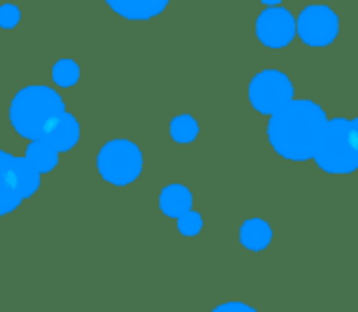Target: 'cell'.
<instances>
[{
    "label": "cell",
    "instance_id": "2e32d148",
    "mask_svg": "<svg viewBox=\"0 0 358 312\" xmlns=\"http://www.w3.org/2000/svg\"><path fill=\"white\" fill-rule=\"evenodd\" d=\"M52 80L57 82V86L63 88L76 86L80 80V65L73 59H59L52 65Z\"/></svg>",
    "mask_w": 358,
    "mask_h": 312
},
{
    "label": "cell",
    "instance_id": "ac0fdd59",
    "mask_svg": "<svg viewBox=\"0 0 358 312\" xmlns=\"http://www.w3.org/2000/svg\"><path fill=\"white\" fill-rule=\"evenodd\" d=\"M21 19V10L15 4H0V27L13 29Z\"/></svg>",
    "mask_w": 358,
    "mask_h": 312
},
{
    "label": "cell",
    "instance_id": "ba28073f",
    "mask_svg": "<svg viewBox=\"0 0 358 312\" xmlns=\"http://www.w3.org/2000/svg\"><path fill=\"white\" fill-rule=\"evenodd\" d=\"M23 201L19 178H17V157L0 151V216L10 214Z\"/></svg>",
    "mask_w": 358,
    "mask_h": 312
},
{
    "label": "cell",
    "instance_id": "9a60e30c",
    "mask_svg": "<svg viewBox=\"0 0 358 312\" xmlns=\"http://www.w3.org/2000/svg\"><path fill=\"white\" fill-rule=\"evenodd\" d=\"M17 178H19L23 199H29L38 193L40 183H42V174L31 164H27L23 157H17Z\"/></svg>",
    "mask_w": 358,
    "mask_h": 312
},
{
    "label": "cell",
    "instance_id": "7a4b0ae2",
    "mask_svg": "<svg viewBox=\"0 0 358 312\" xmlns=\"http://www.w3.org/2000/svg\"><path fill=\"white\" fill-rule=\"evenodd\" d=\"M65 113L63 97L44 84L21 88L8 107V122L15 132L29 141H44Z\"/></svg>",
    "mask_w": 358,
    "mask_h": 312
},
{
    "label": "cell",
    "instance_id": "52a82bcc",
    "mask_svg": "<svg viewBox=\"0 0 358 312\" xmlns=\"http://www.w3.org/2000/svg\"><path fill=\"white\" fill-rule=\"evenodd\" d=\"M256 36L268 48H283L296 38V17L285 6H268L256 19Z\"/></svg>",
    "mask_w": 358,
    "mask_h": 312
},
{
    "label": "cell",
    "instance_id": "4fadbf2b",
    "mask_svg": "<svg viewBox=\"0 0 358 312\" xmlns=\"http://www.w3.org/2000/svg\"><path fill=\"white\" fill-rule=\"evenodd\" d=\"M59 155H61V153H59L50 143H46V141H31V143L25 147L23 159H25L27 164H31L40 174H44V172H50L52 168H57Z\"/></svg>",
    "mask_w": 358,
    "mask_h": 312
},
{
    "label": "cell",
    "instance_id": "9c48e42d",
    "mask_svg": "<svg viewBox=\"0 0 358 312\" xmlns=\"http://www.w3.org/2000/svg\"><path fill=\"white\" fill-rule=\"evenodd\" d=\"M159 210L170 216V218H180L182 214L193 210V193L189 187L180 185V183H172L166 185L159 193Z\"/></svg>",
    "mask_w": 358,
    "mask_h": 312
},
{
    "label": "cell",
    "instance_id": "3957f363",
    "mask_svg": "<svg viewBox=\"0 0 358 312\" xmlns=\"http://www.w3.org/2000/svg\"><path fill=\"white\" fill-rule=\"evenodd\" d=\"M317 166L329 174H350L358 168L357 120H327L319 147L313 155Z\"/></svg>",
    "mask_w": 358,
    "mask_h": 312
},
{
    "label": "cell",
    "instance_id": "e0dca14e",
    "mask_svg": "<svg viewBox=\"0 0 358 312\" xmlns=\"http://www.w3.org/2000/svg\"><path fill=\"white\" fill-rule=\"evenodd\" d=\"M176 222H178L176 227H178L180 235H185V237H195V235H199L201 229H203V218H201V214L195 212V210L182 214L180 218H176Z\"/></svg>",
    "mask_w": 358,
    "mask_h": 312
},
{
    "label": "cell",
    "instance_id": "30bf717a",
    "mask_svg": "<svg viewBox=\"0 0 358 312\" xmlns=\"http://www.w3.org/2000/svg\"><path fill=\"white\" fill-rule=\"evenodd\" d=\"M44 141L50 143L59 153L71 151L78 145V141H80V124H78V118L73 113L65 111L61 115V120L52 126V130L48 132V136Z\"/></svg>",
    "mask_w": 358,
    "mask_h": 312
},
{
    "label": "cell",
    "instance_id": "5bb4252c",
    "mask_svg": "<svg viewBox=\"0 0 358 312\" xmlns=\"http://www.w3.org/2000/svg\"><path fill=\"white\" fill-rule=\"evenodd\" d=\"M170 136L180 143V145H189L199 136V124L193 115L189 113H180L170 122Z\"/></svg>",
    "mask_w": 358,
    "mask_h": 312
},
{
    "label": "cell",
    "instance_id": "6da1fadb",
    "mask_svg": "<svg viewBox=\"0 0 358 312\" xmlns=\"http://www.w3.org/2000/svg\"><path fill=\"white\" fill-rule=\"evenodd\" d=\"M325 109L308 99H294L268 120L271 147L289 162L313 159L327 124Z\"/></svg>",
    "mask_w": 358,
    "mask_h": 312
},
{
    "label": "cell",
    "instance_id": "277c9868",
    "mask_svg": "<svg viewBox=\"0 0 358 312\" xmlns=\"http://www.w3.org/2000/svg\"><path fill=\"white\" fill-rule=\"evenodd\" d=\"M143 151L128 139H113L101 147L96 155V168L103 180L115 187L132 185L143 174Z\"/></svg>",
    "mask_w": 358,
    "mask_h": 312
},
{
    "label": "cell",
    "instance_id": "d6986e66",
    "mask_svg": "<svg viewBox=\"0 0 358 312\" xmlns=\"http://www.w3.org/2000/svg\"><path fill=\"white\" fill-rule=\"evenodd\" d=\"M212 312H258L256 309H252L250 304L245 302H227V304H220L216 306Z\"/></svg>",
    "mask_w": 358,
    "mask_h": 312
},
{
    "label": "cell",
    "instance_id": "8fae6325",
    "mask_svg": "<svg viewBox=\"0 0 358 312\" xmlns=\"http://www.w3.org/2000/svg\"><path fill=\"white\" fill-rule=\"evenodd\" d=\"M107 6L111 10H115L117 15L126 17V19H134V21H143V19H151L159 13L166 10L168 2L166 0H109Z\"/></svg>",
    "mask_w": 358,
    "mask_h": 312
},
{
    "label": "cell",
    "instance_id": "7c38bea8",
    "mask_svg": "<svg viewBox=\"0 0 358 312\" xmlns=\"http://www.w3.org/2000/svg\"><path fill=\"white\" fill-rule=\"evenodd\" d=\"M239 241L250 252H262L273 241V229L262 218H248L239 229Z\"/></svg>",
    "mask_w": 358,
    "mask_h": 312
},
{
    "label": "cell",
    "instance_id": "5b68a950",
    "mask_svg": "<svg viewBox=\"0 0 358 312\" xmlns=\"http://www.w3.org/2000/svg\"><path fill=\"white\" fill-rule=\"evenodd\" d=\"M248 97L258 113L273 115L294 101V82L279 69H264L252 78Z\"/></svg>",
    "mask_w": 358,
    "mask_h": 312
},
{
    "label": "cell",
    "instance_id": "8992f818",
    "mask_svg": "<svg viewBox=\"0 0 358 312\" xmlns=\"http://www.w3.org/2000/svg\"><path fill=\"white\" fill-rule=\"evenodd\" d=\"M340 34V17L327 4H310L296 19V36L308 46H329Z\"/></svg>",
    "mask_w": 358,
    "mask_h": 312
}]
</instances>
